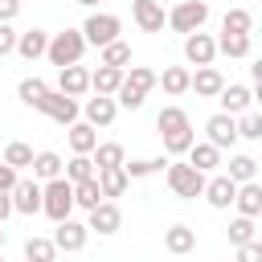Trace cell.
<instances>
[{
    "label": "cell",
    "instance_id": "1",
    "mask_svg": "<svg viewBox=\"0 0 262 262\" xmlns=\"http://www.w3.org/2000/svg\"><path fill=\"white\" fill-rule=\"evenodd\" d=\"M41 213L49 221H66L74 213V184L66 176H53V180L41 184Z\"/></svg>",
    "mask_w": 262,
    "mask_h": 262
},
{
    "label": "cell",
    "instance_id": "2",
    "mask_svg": "<svg viewBox=\"0 0 262 262\" xmlns=\"http://www.w3.org/2000/svg\"><path fill=\"white\" fill-rule=\"evenodd\" d=\"M82 53H86V37H82V29H66V33H53L49 37V45H45V57L61 70V66H74V61H82Z\"/></svg>",
    "mask_w": 262,
    "mask_h": 262
},
{
    "label": "cell",
    "instance_id": "3",
    "mask_svg": "<svg viewBox=\"0 0 262 262\" xmlns=\"http://www.w3.org/2000/svg\"><path fill=\"white\" fill-rule=\"evenodd\" d=\"M164 176H168V188H172L176 196H184V201H196V196L205 192V172H196L192 164H172V160H168Z\"/></svg>",
    "mask_w": 262,
    "mask_h": 262
},
{
    "label": "cell",
    "instance_id": "4",
    "mask_svg": "<svg viewBox=\"0 0 262 262\" xmlns=\"http://www.w3.org/2000/svg\"><path fill=\"white\" fill-rule=\"evenodd\" d=\"M119 33H123V20L115 16V12H90L86 16V25H82V37H86V45H111V41H119Z\"/></svg>",
    "mask_w": 262,
    "mask_h": 262
},
{
    "label": "cell",
    "instance_id": "5",
    "mask_svg": "<svg viewBox=\"0 0 262 262\" xmlns=\"http://www.w3.org/2000/svg\"><path fill=\"white\" fill-rule=\"evenodd\" d=\"M205 20H209V0H180V4L168 12V25H172L176 33H196Z\"/></svg>",
    "mask_w": 262,
    "mask_h": 262
},
{
    "label": "cell",
    "instance_id": "6",
    "mask_svg": "<svg viewBox=\"0 0 262 262\" xmlns=\"http://www.w3.org/2000/svg\"><path fill=\"white\" fill-rule=\"evenodd\" d=\"M33 111H41V115H49L53 123H61V127H70L74 119H78V98H70V94H61V90H45L41 98H37V106Z\"/></svg>",
    "mask_w": 262,
    "mask_h": 262
},
{
    "label": "cell",
    "instance_id": "7",
    "mask_svg": "<svg viewBox=\"0 0 262 262\" xmlns=\"http://www.w3.org/2000/svg\"><path fill=\"white\" fill-rule=\"evenodd\" d=\"M213 57H217V41L209 37V33H184V61L188 66H213Z\"/></svg>",
    "mask_w": 262,
    "mask_h": 262
},
{
    "label": "cell",
    "instance_id": "8",
    "mask_svg": "<svg viewBox=\"0 0 262 262\" xmlns=\"http://www.w3.org/2000/svg\"><path fill=\"white\" fill-rule=\"evenodd\" d=\"M205 135H209V143H213L217 151H225V147H233V143H237V119H233V115H225V111H217V115L205 123Z\"/></svg>",
    "mask_w": 262,
    "mask_h": 262
},
{
    "label": "cell",
    "instance_id": "9",
    "mask_svg": "<svg viewBox=\"0 0 262 262\" xmlns=\"http://www.w3.org/2000/svg\"><path fill=\"white\" fill-rule=\"evenodd\" d=\"M57 229H53V246L57 250H66V254H78L82 246H86V237H90V229L82 225V221H74V217H66V221H53Z\"/></svg>",
    "mask_w": 262,
    "mask_h": 262
},
{
    "label": "cell",
    "instance_id": "10",
    "mask_svg": "<svg viewBox=\"0 0 262 262\" xmlns=\"http://www.w3.org/2000/svg\"><path fill=\"white\" fill-rule=\"evenodd\" d=\"M8 196H12V213H25V217L41 213V184L37 180H16L8 188Z\"/></svg>",
    "mask_w": 262,
    "mask_h": 262
},
{
    "label": "cell",
    "instance_id": "11",
    "mask_svg": "<svg viewBox=\"0 0 262 262\" xmlns=\"http://www.w3.org/2000/svg\"><path fill=\"white\" fill-rule=\"evenodd\" d=\"M119 225H123V213H119V205H115V201H98V205L90 209V221H86V229H90V233L111 237Z\"/></svg>",
    "mask_w": 262,
    "mask_h": 262
},
{
    "label": "cell",
    "instance_id": "12",
    "mask_svg": "<svg viewBox=\"0 0 262 262\" xmlns=\"http://www.w3.org/2000/svg\"><path fill=\"white\" fill-rule=\"evenodd\" d=\"M131 16H135V25H139L143 33H160V29L168 25L160 0H131Z\"/></svg>",
    "mask_w": 262,
    "mask_h": 262
},
{
    "label": "cell",
    "instance_id": "13",
    "mask_svg": "<svg viewBox=\"0 0 262 262\" xmlns=\"http://www.w3.org/2000/svg\"><path fill=\"white\" fill-rule=\"evenodd\" d=\"M57 90L70 94V98H82V94L90 90V70L78 66V61H74V66H61V70H57Z\"/></svg>",
    "mask_w": 262,
    "mask_h": 262
},
{
    "label": "cell",
    "instance_id": "14",
    "mask_svg": "<svg viewBox=\"0 0 262 262\" xmlns=\"http://www.w3.org/2000/svg\"><path fill=\"white\" fill-rule=\"evenodd\" d=\"M217 102H221V111H225V115H246V111H250V102H254V90H250V86L229 82V86H221Z\"/></svg>",
    "mask_w": 262,
    "mask_h": 262
},
{
    "label": "cell",
    "instance_id": "15",
    "mask_svg": "<svg viewBox=\"0 0 262 262\" xmlns=\"http://www.w3.org/2000/svg\"><path fill=\"white\" fill-rule=\"evenodd\" d=\"M115 115H119V102H115L111 94H94V98H86V123H90V127H111Z\"/></svg>",
    "mask_w": 262,
    "mask_h": 262
},
{
    "label": "cell",
    "instance_id": "16",
    "mask_svg": "<svg viewBox=\"0 0 262 262\" xmlns=\"http://www.w3.org/2000/svg\"><path fill=\"white\" fill-rule=\"evenodd\" d=\"M221 86H225V78L213 66H196V74H188V90H196L201 98H217Z\"/></svg>",
    "mask_w": 262,
    "mask_h": 262
},
{
    "label": "cell",
    "instance_id": "17",
    "mask_svg": "<svg viewBox=\"0 0 262 262\" xmlns=\"http://www.w3.org/2000/svg\"><path fill=\"white\" fill-rule=\"evenodd\" d=\"M45 45H49V33L45 29H29V33H16V49L12 53H20L25 61H37V57H45Z\"/></svg>",
    "mask_w": 262,
    "mask_h": 262
},
{
    "label": "cell",
    "instance_id": "18",
    "mask_svg": "<svg viewBox=\"0 0 262 262\" xmlns=\"http://www.w3.org/2000/svg\"><path fill=\"white\" fill-rule=\"evenodd\" d=\"M233 192H237V184L229 180V176H213V180H205V201L213 205V209H229L233 205Z\"/></svg>",
    "mask_w": 262,
    "mask_h": 262
},
{
    "label": "cell",
    "instance_id": "19",
    "mask_svg": "<svg viewBox=\"0 0 262 262\" xmlns=\"http://www.w3.org/2000/svg\"><path fill=\"white\" fill-rule=\"evenodd\" d=\"M233 205H237V213H242V217H258V213H262V184H258V180L237 184Z\"/></svg>",
    "mask_w": 262,
    "mask_h": 262
},
{
    "label": "cell",
    "instance_id": "20",
    "mask_svg": "<svg viewBox=\"0 0 262 262\" xmlns=\"http://www.w3.org/2000/svg\"><path fill=\"white\" fill-rule=\"evenodd\" d=\"M94 143H98V131L90 127V123H70V151L74 156H90L94 151Z\"/></svg>",
    "mask_w": 262,
    "mask_h": 262
},
{
    "label": "cell",
    "instance_id": "21",
    "mask_svg": "<svg viewBox=\"0 0 262 262\" xmlns=\"http://www.w3.org/2000/svg\"><path fill=\"white\" fill-rule=\"evenodd\" d=\"M184 156H188V164H192L196 172H213V168L221 164V151H217V147H213L209 139H205V143H192V147H188Z\"/></svg>",
    "mask_w": 262,
    "mask_h": 262
},
{
    "label": "cell",
    "instance_id": "22",
    "mask_svg": "<svg viewBox=\"0 0 262 262\" xmlns=\"http://www.w3.org/2000/svg\"><path fill=\"white\" fill-rule=\"evenodd\" d=\"M94 180H98L102 196H123V192H127V184H131L123 168H98V172H94Z\"/></svg>",
    "mask_w": 262,
    "mask_h": 262
},
{
    "label": "cell",
    "instance_id": "23",
    "mask_svg": "<svg viewBox=\"0 0 262 262\" xmlns=\"http://www.w3.org/2000/svg\"><path fill=\"white\" fill-rule=\"evenodd\" d=\"M94 172L98 168H123L127 164V151H123V143H94Z\"/></svg>",
    "mask_w": 262,
    "mask_h": 262
},
{
    "label": "cell",
    "instance_id": "24",
    "mask_svg": "<svg viewBox=\"0 0 262 262\" xmlns=\"http://www.w3.org/2000/svg\"><path fill=\"white\" fill-rule=\"evenodd\" d=\"M196 246V233L188 229V225H172V229H164V250L168 254H188Z\"/></svg>",
    "mask_w": 262,
    "mask_h": 262
},
{
    "label": "cell",
    "instance_id": "25",
    "mask_svg": "<svg viewBox=\"0 0 262 262\" xmlns=\"http://www.w3.org/2000/svg\"><path fill=\"white\" fill-rule=\"evenodd\" d=\"M250 33H221L217 37V53H225V57H250Z\"/></svg>",
    "mask_w": 262,
    "mask_h": 262
},
{
    "label": "cell",
    "instance_id": "26",
    "mask_svg": "<svg viewBox=\"0 0 262 262\" xmlns=\"http://www.w3.org/2000/svg\"><path fill=\"white\" fill-rule=\"evenodd\" d=\"M119 82H123V70H115V66H98V70L90 74V90H94V94H115Z\"/></svg>",
    "mask_w": 262,
    "mask_h": 262
},
{
    "label": "cell",
    "instance_id": "27",
    "mask_svg": "<svg viewBox=\"0 0 262 262\" xmlns=\"http://www.w3.org/2000/svg\"><path fill=\"white\" fill-rule=\"evenodd\" d=\"M29 168H33V180H53V176H61V156L57 151H37Z\"/></svg>",
    "mask_w": 262,
    "mask_h": 262
},
{
    "label": "cell",
    "instance_id": "28",
    "mask_svg": "<svg viewBox=\"0 0 262 262\" xmlns=\"http://www.w3.org/2000/svg\"><path fill=\"white\" fill-rule=\"evenodd\" d=\"M184 127H192V123H188V115H184L180 106H164V111L156 115V131H160V135H172V131H184Z\"/></svg>",
    "mask_w": 262,
    "mask_h": 262
},
{
    "label": "cell",
    "instance_id": "29",
    "mask_svg": "<svg viewBox=\"0 0 262 262\" xmlns=\"http://www.w3.org/2000/svg\"><path fill=\"white\" fill-rule=\"evenodd\" d=\"M98 201H106V196H102V188H98V180H94V176L74 184V205H78V209H86V213H90Z\"/></svg>",
    "mask_w": 262,
    "mask_h": 262
},
{
    "label": "cell",
    "instance_id": "30",
    "mask_svg": "<svg viewBox=\"0 0 262 262\" xmlns=\"http://www.w3.org/2000/svg\"><path fill=\"white\" fill-rule=\"evenodd\" d=\"M98 66L127 70V66H131V45H127V41H111V45H102V61H98Z\"/></svg>",
    "mask_w": 262,
    "mask_h": 262
},
{
    "label": "cell",
    "instance_id": "31",
    "mask_svg": "<svg viewBox=\"0 0 262 262\" xmlns=\"http://www.w3.org/2000/svg\"><path fill=\"white\" fill-rule=\"evenodd\" d=\"M156 82H160L168 94H184V90H188V70H184V66H168L164 74H156Z\"/></svg>",
    "mask_w": 262,
    "mask_h": 262
},
{
    "label": "cell",
    "instance_id": "32",
    "mask_svg": "<svg viewBox=\"0 0 262 262\" xmlns=\"http://www.w3.org/2000/svg\"><path fill=\"white\" fill-rule=\"evenodd\" d=\"M160 139H164V156H184L196 143V131L184 127V131H172V135H160Z\"/></svg>",
    "mask_w": 262,
    "mask_h": 262
},
{
    "label": "cell",
    "instance_id": "33",
    "mask_svg": "<svg viewBox=\"0 0 262 262\" xmlns=\"http://www.w3.org/2000/svg\"><path fill=\"white\" fill-rule=\"evenodd\" d=\"M225 176H229L233 184H246V180H254V176H258V160H254V156H233Z\"/></svg>",
    "mask_w": 262,
    "mask_h": 262
},
{
    "label": "cell",
    "instance_id": "34",
    "mask_svg": "<svg viewBox=\"0 0 262 262\" xmlns=\"http://www.w3.org/2000/svg\"><path fill=\"white\" fill-rule=\"evenodd\" d=\"M61 176H66L70 184H78V180H90V176H94V160H90V156H74L70 164H61Z\"/></svg>",
    "mask_w": 262,
    "mask_h": 262
},
{
    "label": "cell",
    "instance_id": "35",
    "mask_svg": "<svg viewBox=\"0 0 262 262\" xmlns=\"http://www.w3.org/2000/svg\"><path fill=\"white\" fill-rule=\"evenodd\" d=\"M53 254H57L53 237H29L25 242V258L29 262H53Z\"/></svg>",
    "mask_w": 262,
    "mask_h": 262
},
{
    "label": "cell",
    "instance_id": "36",
    "mask_svg": "<svg viewBox=\"0 0 262 262\" xmlns=\"http://www.w3.org/2000/svg\"><path fill=\"white\" fill-rule=\"evenodd\" d=\"M164 168H168V156H156V160H131V164H123L127 180H135V176H151V172H164Z\"/></svg>",
    "mask_w": 262,
    "mask_h": 262
},
{
    "label": "cell",
    "instance_id": "37",
    "mask_svg": "<svg viewBox=\"0 0 262 262\" xmlns=\"http://www.w3.org/2000/svg\"><path fill=\"white\" fill-rule=\"evenodd\" d=\"M254 233H258L254 217H242V213H237V217L229 221V242H233V246H246V242H254Z\"/></svg>",
    "mask_w": 262,
    "mask_h": 262
},
{
    "label": "cell",
    "instance_id": "38",
    "mask_svg": "<svg viewBox=\"0 0 262 262\" xmlns=\"http://www.w3.org/2000/svg\"><path fill=\"white\" fill-rule=\"evenodd\" d=\"M250 29H254V16L246 8H229L221 20V33H250Z\"/></svg>",
    "mask_w": 262,
    "mask_h": 262
},
{
    "label": "cell",
    "instance_id": "39",
    "mask_svg": "<svg viewBox=\"0 0 262 262\" xmlns=\"http://www.w3.org/2000/svg\"><path fill=\"white\" fill-rule=\"evenodd\" d=\"M123 82H127L131 90L147 94V90L156 86V70H147V66H131V74H123Z\"/></svg>",
    "mask_w": 262,
    "mask_h": 262
},
{
    "label": "cell",
    "instance_id": "40",
    "mask_svg": "<svg viewBox=\"0 0 262 262\" xmlns=\"http://www.w3.org/2000/svg\"><path fill=\"white\" fill-rule=\"evenodd\" d=\"M4 164H12L16 172L29 168V164H33V147H29V143H8V147H4Z\"/></svg>",
    "mask_w": 262,
    "mask_h": 262
},
{
    "label": "cell",
    "instance_id": "41",
    "mask_svg": "<svg viewBox=\"0 0 262 262\" xmlns=\"http://www.w3.org/2000/svg\"><path fill=\"white\" fill-rule=\"evenodd\" d=\"M45 90H49V86H45L41 78H25V82L16 86V94H20V102H25V106H37V98H41Z\"/></svg>",
    "mask_w": 262,
    "mask_h": 262
},
{
    "label": "cell",
    "instance_id": "42",
    "mask_svg": "<svg viewBox=\"0 0 262 262\" xmlns=\"http://www.w3.org/2000/svg\"><path fill=\"white\" fill-rule=\"evenodd\" d=\"M237 139H262V115H258V111H246V115H242Z\"/></svg>",
    "mask_w": 262,
    "mask_h": 262
},
{
    "label": "cell",
    "instance_id": "43",
    "mask_svg": "<svg viewBox=\"0 0 262 262\" xmlns=\"http://www.w3.org/2000/svg\"><path fill=\"white\" fill-rule=\"evenodd\" d=\"M111 98H115V102H119V106H127V111H139V106H143V98H147V94H139V90H131V86H127V82H119V90H115V94H111Z\"/></svg>",
    "mask_w": 262,
    "mask_h": 262
},
{
    "label": "cell",
    "instance_id": "44",
    "mask_svg": "<svg viewBox=\"0 0 262 262\" xmlns=\"http://www.w3.org/2000/svg\"><path fill=\"white\" fill-rule=\"evenodd\" d=\"M237 262H262V242L254 237V242H246V246H237Z\"/></svg>",
    "mask_w": 262,
    "mask_h": 262
},
{
    "label": "cell",
    "instance_id": "45",
    "mask_svg": "<svg viewBox=\"0 0 262 262\" xmlns=\"http://www.w3.org/2000/svg\"><path fill=\"white\" fill-rule=\"evenodd\" d=\"M12 49H16V29H12L8 20H0V57L12 53Z\"/></svg>",
    "mask_w": 262,
    "mask_h": 262
},
{
    "label": "cell",
    "instance_id": "46",
    "mask_svg": "<svg viewBox=\"0 0 262 262\" xmlns=\"http://www.w3.org/2000/svg\"><path fill=\"white\" fill-rule=\"evenodd\" d=\"M16 180H20V176H16V168H12V164H4V160H0V192H8V188H12V184H16Z\"/></svg>",
    "mask_w": 262,
    "mask_h": 262
},
{
    "label": "cell",
    "instance_id": "47",
    "mask_svg": "<svg viewBox=\"0 0 262 262\" xmlns=\"http://www.w3.org/2000/svg\"><path fill=\"white\" fill-rule=\"evenodd\" d=\"M20 12V0H0V20H12Z\"/></svg>",
    "mask_w": 262,
    "mask_h": 262
},
{
    "label": "cell",
    "instance_id": "48",
    "mask_svg": "<svg viewBox=\"0 0 262 262\" xmlns=\"http://www.w3.org/2000/svg\"><path fill=\"white\" fill-rule=\"evenodd\" d=\"M8 213H12V196H8V192H0V225L8 221Z\"/></svg>",
    "mask_w": 262,
    "mask_h": 262
},
{
    "label": "cell",
    "instance_id": "49",
    "mask_svg": "<svg viewBox=\"0 0 262 262\" xmlns=\"http://www.w3.org/2000/svg\"><path fill=\"white\" fill-rule=\"evenodd\" d=\"M74 4H82V8H94V4H98V0H74Z\"/></svg>",
    "mask_w": 262,
    "mask_h": 262
},
{
    "label": "cell",
    "instance_id": "50",
    "mask_svg": "<svg viewBox=\"0 0 262 262\" xmlns=\"http://www.w3.org/2000/svg\"><path fill=\"white\" fill-rule=\"evenodd\" d=\"M0 246H4V225H0Z\"/></svg>",
    "mask_w": 262,
    "mask_h": 262
},
{
    "label": "cell",
    "instance_id": "51",
    "mask_svg": "<svg viewBox=\"0 0 262 262\" xmlns=\"http://www.w3.org/2000/svg\"><path fill=\"white\" fill-rule=\"evenodd\" d=\"M0 262H4V254H0Z\"/></svg>",
    "mask_w": 262,
    "mask_h": 262
}]
</instances>
